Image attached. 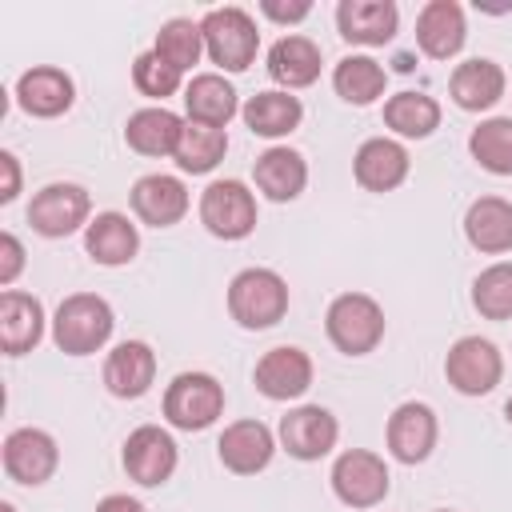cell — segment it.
Instances as JSON below:
<instances>
[{
    "instance_id": "6da1fadb",
    "label": "cell",
    "mask_w": 512,
    "mask_h": 512,
    "mask_svg": "<svg viewBox=\"0 0 512 512\" xmlns=\"http://www.w3.org/2000/svg\"><path fill=\"white\" fill-rule=\"evenodd\" d=\"M112 308L104 296L96 292H76L68 300H60L56 320H52V340L60 352L68 356H88L96 348H104V340L112 336Z\"/></svg>"
},
{
    "instance_id": "7a4b0ae2",
    "label": "cell",
    "mask_w": 512,
    "mask_h": 512,
    "mask_svg": "<svg viewBox=\"0 0 512 512\" xmlns=\"http://www.w3.org/2000/svg\"><path fill=\"white\" fill-rule=\"evenodd\" d=\"M228 312L240 328H272L288 312V284L272 268H244L228 284Z\"/></svg>"
},
{
    "instance_id": "3957f363",
    "label": "cell",
    "mask_w": 512,
    "mask_h": 512,
    "mask_svg": "<svg viewBox=\"0 0 512 512\" xmlns=\"http://www.w3.org/2000/svg\"><path fill=\"white\" fill-rule=\"evenodd\" d=\"M324 328L344 356H368L384 340V308L364 292H344L328 304Z\"/></svg>"
},
{
    "instance_id": "277c9868",
    "label": "cell",
    "mask_w": 512,
    "mask_h": 512,
    "mask_svg": "<svg viewBox=\"0 0 512 512\" xmlns=\"http://www.w3.org/2000/svg\"><path fill=\"white\" fill-rule=\"evenodd\" d=\"M200 32H204V52L212 56V64L228 72H244L256 60L260 32L244 8H212L200 20Z\"/></svg>"
},
{
    "instance_id": "5b68a950",
    "label": "cell",
    "mask_w": 512,
    "mask_h": 512,
    "mask_svg": "<svg viewBox=\"0 0 512 512\" xmlns=\"http://www.w3.org/2000/svg\"><path fill=\"white\" fill-rule=\"evenodd\" d=\"M220 412H224V388L208 372H180L164 392V416L184 432L208 428Z\"/></svg>"
},
{
    "instance_id": "8992f818",
    "label": "cell",
    "mask_w": 512,
    "mask_h": 512,
    "mask_svg": "<svg viewBox=\"0 0 512 512\" xmlns=\"http://www.w3.org/2000/svg\"><path fill=\"white\" fill-rule=\"evenodd\" d=\"M200 220L220 240H244L256 228V200L240 180H212L200 196Z\"/></svg>"
},
{
    "instance_id": "52a82bcc",
    "label": "cell",
    "mask_w": 512,
    "mask_h": 512,
    "mask_svg": "<svg viewBox=\"0 0 512 512\" xmlns=\"http://www.w3.org/2000/svg\"><path fill=\"white\" fill-rule=\"evenodd\" d=\"M500 372H504V360L496 352L492 340H480V336H460L452 348H448V360H444V376L456 392L464 396H484L500 384Z\"/></svg>"
},
{
    "instance_id": "ba28073f",
    "label": "cell",
    "mask_w": 512,
    "mask_h": 512,
    "mask_svg": "<svg viewBox=\"0 0 512 512\" xmlns=\"http://www.w3.org/2000/svg\"><path fill=\"white\" fill-rule=\"evenodd\" d=\"M332 492L348 508H372L388 496V468L376 452L352 448L332 464Z\"/></svg>"
},
{
    "instance_id": "9c48e42d",
    "label": "cell",
    "mask_w": 512,
    "mask_h": 512,
    "mask_svg": "<svg viewBox=\"0 0 512 512\" xmlns=\"http://www.w3.org/2000/svg\"><path fill=\"white\" fill-rule=\"evenodd\" d=\"M336 436H340V424L320 404H300V408H292L280 420V444L296 460H320V456H328L332 444H336Z\"/></svg>"
},
{
    "instance_id": "30bf717a",
    "label": "cell",
    "mask_w": 512,
    "mask_h": 512,
    "mask_svg": "<svg viewBox=\"0 0 512 512\" xmlns=\"http://www.w3.org/2000/svg\"><path fill=\"white\" fill-rule=\"evenodd\" d=\"M124 472L144 488L164 484L176 472V440L156 424H140L124 440Z\"/></svg>"
},
{
    "instance_id": "8fae6325",
    "label": "cell",
    "mask_w": 512,
    "mask_h": 512,
    "mask_svg": "<svg viewBox=\"0 0 512 512\" xmlns=\"http://www.w3.org/2000/svg\"><path fill=\"white\" fill-rule=\"evenodd\" d=\"M88 220V192L80 184H48L28 204V224L40 236H68Z\"/></svg>"
},
{
    "instance_id": "7c38bea8",
    "label": "cell",
    "mask_w": 512,
    "mask_h": 512,
    "mask_svg": "<svg viewBox=\"0 0 512 512\" xmlns=\"http://www.w3.org/2000/svg\"><path fill=\"white\" fill-rule=\"evenodd\" d=\"M56 440L44 428H16L4 440V472L16 484H44L56 472Z\"/></svg>"
},
{
    "instance_id": "4fadbf2b",
    "label": "cell",
    "mask_w": 512,
    "mask_h": 512,
    "mask_svg": "<svg viewBox=\"0 0 512 512\" xmlns=\"http://www.w3.org/2000/svg\"><path fill=\"white\" fill-rule=\"evenodd\" d=\"M308 384H312V360L304 348L280 344V348H268L256 364V388L268 400H296L308 392Z\"/></svg>"
},
{
    "instance_id": "5bb4252c",
    "label": "cell",
    "mask_w": 512,
    "mask_h": 512,
    "mask_svg": "<svg viewBox=\"0 0 512 512\" xmlns=\"http://www.w3.org/2000/svg\"><path fill=\"white\" fill-rule=\"evenodd\" d=\"M436 444V412L420 400H408L400 404L392 416H388V452L400 460V464H420L428 460Z\"/></svg>"
},
{
    "instance_id": "9a60e30c",
    "label": "cell",
    "mask_w": 512,
    "mask_h": 512,
    "mask_svg": "<svg viewBox=\"0 0 512 512\" xmlns=\"http://www.w3.org/2000/svg\"><path fill=\"white\" fill-rule=\"evenodd\" d=\"M464 36H468V28H464V12H460L456 0H428L420 8V16H416V44H420L424 56L448 60V56H456L464 48Z\"/></svg>"
},
{
    "instance_id": "2e32d148",
    "label": "cell",
    "mask_w": 512,
    "mask_h": 512,
    "mask_svg": "<svg viewBox=\"0 0 512 512\" xmlns=\"http://www.w3.org/2000/svg\"><path fill=\"white\" fill-rule=\"evenodd\" d=\"M152 376H156V352L144 340H124L104 360V384L120 400L144 396L152 388Z\"/></svg>"
},
{
    "instance_id": "e0dca14e",
    "label": "cell",
    "mask_w": 512,
    "mask_h": 512,
    "mask_svg": "<svg viewBox=\"0 0 512 512\" xmlns=\"http://www.w3.org/2000/svg\"><path fill=\"white\" fill-rule=\"evenodd\" d=\"M216 448H220V464L228 472L252 476L260 468H268V460L276 452V440H272L268 424H260V420H236V424L224 428V436H220Z\"/></svg>"
},
{
    "instance_id": "ac0fdd59",
    "label": "cell",
    "mask_w": 512,
    "mask_h": 512,
    "mask_svg": "<svg viewBox=\"0 0 512 512\" xmlns=\"http://www.w3.org/2000/svg\"><path fill=\"white\" fill-rule=\"evenodd\" d=\"M400 12L392 0H340L336 28L348 44H388L396 36Z\"/></svg>"
},
{
    "instance_id": "d6986e66",
    "label": "cell",
    "mask_w": 512,
    "mask_h": 512,
    "mask_svg": "<svg viewBox=\"0 0 512 512\" xmlns=\"http://www.w3.org/2000/svg\"><path fill=\"white\" fill-rule=\"evenodd\" d=\"M40 336H44V308H40V300L28 296V292L8 288L0 296V348L8 356H24V352H32L40 344Z\"/></svg>"
},
{
    "instance_id": "ffe728a7",
    "label": "cell",
    "mask_w": 512,
    "mask_h": 512,
    "mask_svg": "<svg viewBox=\"0 0 512 512\" xmlns=\"http://www.w3.org/2000/svg\"><path fill=\"white\" fill-rule=\"evenodd\" d=\"M132 212L152 228H168L188 212V188L176 176H140L132 184Z\"/></svg>"
},
{
    "instance_id": "44dd1931",
    "label": "cell",
    "mask_w": 512,
    "mask_h": 512,
    "mask_svg": "<svg viewBox=\"0 0 512 512\" xmlns=\"http://www.w3.org/2000/svg\"><path fill=\"white\" fill-rule=\"evenodd\" d=\"M352 168H356V184L360 188H368V192H392L408 176V152H404V144H396L388 136H376V140H364L360 144Z\"/></svg>"
},
{
    "instance_id": "7402d4cb",
    "label": "cell",
    "mask_w": 512,
    "mask_h": 512,
    "mask_svg": "<svg viewBox=\"0 0 512 512\" xmlns=\"http://www.w3.org/2000/svg\"><path fill=\"white\" fill-rule=\"evenodd\" d=\"M16 100L28 116H60L72 108V76L52 68V64H40V68H28L20 80H16Z\"/></svg>"
},
{
    "instance_id": "603a6c76",
    "label": "cell",
    "mask_w": 512,
    "mask_h": 512,
    "mask_svg": "<svg viewBox=\"0 0 512 512\" xmlns=\"http://www.w3.org/2000/svg\"><path fill=\"white\" fill-rule=\"evenodd\" d=\"M464 236L480 252H508L512 248V204L500 196H480L464 212Z\"/></svg>"
},
{
    "instance_id": "cb8c5ba5",
    "label": "cell",
    "mask_w": 512,
    "mask_h": 512,
    "mask_svg": "<svg viewBox=\"0 0 512 512\" xmlns=\"http://www.w3.org/2000/svg\"><path fill=\"white\" fill-rule=\"evenodd\" d=\"M504 68L496 64V60H484V56H476V60H464L456 72H452V100L464 108V112H484V108H492L500 96H504Z\"/></svg>"
},
{
    "instance_id": "d4e9b609",
    "label": "cell",
    "mask_w": 512,
    "mask_h": 512,
    "mask_svg": "<svg viewBox=\"0 0 512 512\" xmlns=\"http://www.w3.org/2000/svg\"><path fill=\"white\" fill-rule=\"evenodd\" d=\"M180 132H184V120L160 104V108H140V112H132V116H128V128H124V140H128V148H136L140 156H176Z\"/></svg>"
},
{
    "instance_id": "484cf974",
    "label": "cell",
    "mask_w": 512,
    "mask_h": 512,
    "mask_svg": "<svg viewBox=\"0 0 512 512\" xmlns=\"http://www.w3.org/2000/svg\"><path fill=\"white\" fill-rule=\"evenodd\" d=\"M252 176H256V188L268 200H296L308 184V164L292 148H268L264 156H256Z\"/></svg>"
},
{
    "instance_id": "4316f807",
    "label": "cell",
    "mask_w": 512,
    "mask_h": 512,
    "mask_svg": "<svg viewBox=\"0 0 512 512\" xmlns=\"http://www.w3.org/2000/svg\"><path fill=\"white\" fill-rule=\"evenodd\" d=\"M84 248H88V256H92L96 264L116 268V264H128V260L136 256L140 236H136V224H132L128 216H120V212H100V216L88 224V232H84Z\"/></svg>"
},
{
    "instance_id": "83f0119b",
    "label": "cell",
    "mask_w": 512,
    "mask_h": 512,
    "mask_svg": "<svg viewBox=\"0 0 512 512\" xmlns=\"http://www.w3.org/2000/svg\"><path fill=\"white\" fill-rule=\"evenodd\" d=\"M184 108H188V120L192 124L224 128L236 116V88L224 76H216V72H200L184 88Z\"/></svg>"
},
{
    "instance_id": "f1b7e54d",
    "label": "cell",
    "mask_w": 512,
    "mask_h": 512,
    "mask_svg": "<svg viewBox=\"0 0 512 512\" xmlns=\"http://www.w3.org/2000/svg\"><path fill=\"white\" fill-rule=\"evenodd\" d=\"M268 76L284 88H304L320 76V48L308 36H280L268 48Z\"/></svg>"
},
{
    "instance_id": "f546056e",
    "label": "cell",
    "mask_w": 512,
    "mask_h": 512,
    "mask_svg": "<svg viewBox=\"0 0 512 512\" xmlns=\"http://www.w3.org/2000/svg\"><path fill=\"white\" fill-rule=\"evenodd\" d=\"M304 108L292 92H256L248 104H244V124L256 132V136H288L296 124H300Z\"/></svg>"
},
{
    "instance_id": "4dcf8cb0",
    "label": "cell",
    "mask_w": 512,
    "mask_h": 512,
    "mask_svg": "<svg viewBox=\"0 0 512 512\" xmlns=\"http://www.w3.org/2000/svg\"><path fill=\"white\" fill-rule=\"evenodd\" d=\"M384 84H388V72L372 56H344L332 72V88L348 104H372L376 96H384Z\"/></svg>"
},
{
    "instance_id": "1f68e13d",
    "label": "cell",
    "mask_w": 512,
    "mask_h": 512,
    "mask_svg": "<svg viewBox=\"0 0 512 512\" xmlns=\"http://www.w3.org/2000/svg\"><path fill=\"white\" fill-rule=\"evenodd\" d=\"M384 124L400 136H412V140H424L432 136V128L440 124V104L424 92H396L388 104H384Z\"/></svg>"
},
{
    "instance_id": "d6a6232c",
    "label": "cell",
    "mask_w": 512,
    "mask_h": 512,
    "mask_svg": "<svg viewBox=\"0 0 512 512\" xmlns=\"http://www.w3.org/2000/svg\"><path fill=\"white\" fill-rule=\"evenodd\" d=\"M224 148H228V136L224 128H208V124H184L180 132V144H176V164L192 176L200 172H212L220 160H224Z\"/></svg>"
},
{
    "instance_id": "836d02e7",
    "label": "cell",
    "mask_w": 512,
    "mask_h": 512,
    "mask_svg": "<svg viewBox=\"0 0 512 512\" xmlns=\"http://www.w3.org/2000/svg\"><path fill=\"white\" fill-rule=\"evenodd\" d=\"M468 148H472V156H476L480 168H488L496 176H512V116L484 120L468 136Z\"/></svg>"
},
{
    "instance_id": "e575fe53",
    "label": "cell",
    "mask_w": 512,
    "mask_h": 512,
    "mask_svg": "<svg viewBox=\"0 0 512 512\" xmlns=\"http://www.w3.org/2000/svg\"><path fill=\"white\" fill-rule=\"evenodd\" d=\"M152 52H156L160 60H168L176 72H188L192 64H200V52H204V32H200V24H192V20L176 16V20H168V24L156 32Z\"/></svg>"
},
{
    "instance_id": "d590c367",
    "label": "cell",
    "mask_w": 512,
    "mask_h": 512,
    "mask_svg": "<svg viewBox=\"0 0 512 512\" xmlns=\"http://www.w3.org/2000/svg\"><path fill=\"white\" fill-rule=\"evenodd\" d=\"M472 304L488 320H508L512 316V264H492L476 276L472 284Z\"/></svg>"
},
{
    "instance_id": "8d00e7d4",
    "label": "cell",
    "mask_w": 512,
    "mask_h": 512,
    "mask_svg": "<svg viewBox=\"0 0 512 512\" xmlns=\"http://www.w3.org/2000/svg\"><path fill=\"white\" fill-rule=\"evenodd\" d=\"M180 76L184 72H176L168 60H160L156 52H140L136 60H132V84L144 92V96H152V100H164V96H172L176 88H180Z\"/></svg>"
},
{
    "instance_id": "74e56055",
    "label": "cell",
    "mask_w": 512,
    "mask_h": 512,
    "mask_svg": "<svg viewBox=\"0 0 512 512\" xmlns=\"http://www.w3.org/2000/svg\"><path fill=\"white\" fill-rule=\"evenodd\" d=\"M20 268H24V248L12 232H4L0 236V284H12L20 276Z\"/></svg>"
},
{
    "instance_id": "f35d334b",
    "label": "cell",
    "mask_w": 512,
    "mask_h": 512,
    "mask_svg": "<svg viewBox=\"0 0 512 512\" xmlns=\"http://www.w3.org/2000/svg\"><path fill=\"white\" fill-rule=\"evenodd\" d=\"M260 12L272 16V20H280V24H292V20H304V16L312 12V4H308V0H300V4H276V0H264Z\"/></svg>"
},
{
    "instance_id": "ab89813d",
    "label": "cell",
    "mask_w": 512,
    "mask_h": 512,
    "mask_svg": "<svg viewBox=\"0 0 512 512\" xmlns=\"http://www.w3.org/2000/svg\"><path fill=\"white\" fill-rule=\"evenodd\" d=\"M0 168H4V188H0V200L12 204L16 192H20V168H16V156L12 152H0Z\"/></svg>"
},
{
    "instance_id": "60d3db41",
    "label": "cell",
    "mask_w": 512,
    "mask_h": 512,
    "mask_svg": "<svg viewBox=\"0 0 512 512\" xmlns=\"http://www.w3.org/2000/svg\"><path fill=\"white\" fill-rule=\"evenodd\" d=\"M96 512H144V504L140 500H132V496H104L100 504H96Z\"/></svg>"
},
{
    "instance_id": "b9f144b4",
    "label": "cell",
    "mask_w": 512,
    "mask_h": 512,
    "mask_svg": "<svg viewBox=\"0 0 512 512\" xmlns=\"http://www.w3.org/2000/svg\"><path fill=\"white\" fill-rule=\"evenodd\" d=\"M504 416H508V420H512V400H508V404H504Z\"/></svg>"
},
{
    "instance_id": "7bdbcfd3",
    "label": "cell",
    "mask_w": 512,
    "mask_h": 512,
    "mask_svg": "<svg viewBox=\"0 0 512 512\" xmlns=\"http://www.w3.org/2000/svg\"><path fill=\"white\" fill-rule=\"evenodd\" d=\"M0 512H16V508H12V504H0Z\"/></svg>"
},
{
    "instance_id": "ee69618b",
    "label": "cell",
    "mask_w": 512,
    "mask_h": 512,
    "mask_svg": "<svg viewBox=\"0 0 512 512\" xmlns=\"http://www.w3.org/2000/svg\"><path fill=\"white\" fill-rule=\"evenodd\" d=\"M436 512H448V508H436Z\"/></svg>"
}]
</instances>
